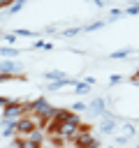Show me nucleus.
I'll return each mask as SVG.
<instances>
[{"instance_id":"13","label":"nucleus","mask_w":139,"mask_h":148,"mask_svg":"<svg viewBox=\"0 0 139 148\" xmlns=\"http://www.w3.org/2000/svg\"><path fill=\"white\" fill-rule=\"evenodd\" d=\"M74 148H86V146H74Z\"/></svg>"},{"instance_id":"1","label":"nucleus","mask_w":139,"mask_h":148,"mask_svg":"<svg viewBox=\"0 0 139 148\" xmlns=\"http://www.w3.org/2000/svg\"><path fill=\"white\" fill-rule=\"evenodd\" d=\"M23 116H28L25 113V104H21V102H9L5 109H2V120H21Z\"/></svg>"},{"instance_id":"10","label":"nucleus","mask_w":139,"mask_h":148,"mask_svg":"<svg viewBox=\"0 0 139 148\" xmlns=\"http://www.w3.org/2000/svg\"><path fill=\"white\" fill-rule=\"evenodd\" d=\"M127 14H132V16H134V14H139V2H137V5H132V7H127Z\"/></svg>"},{"instance_id":"4","label":"nucleus","mask_w":139,"mask_h":148,"mask_svg":"<svg viewBox=\"0 0 139 148\" xmlns=\"http://www.w3.org/2000/svg\"><path fill=\"white\" fill-rule=\"evenodd\" d=\"M114 127H116V120H114V118H109V116H104L102 132H104V134H111V132H114Z\"/></svg>"},{"instance_id":"9","label":"nucleus","mask_w":139,"mask_h":148,"mask_svg":"<svg viewBox=\"0 0 139 148\" xmlns=\"http://www.w3.org/2000/svg\"><path fill=\"white\" fill-rule=\"evenodd\" d=\"M21 7H23V0H16V2H14V5L9 7V9H12V12H19Z\"/></svg>"},{"instance_id":"3","label":"nucleus","mask_w":139,"mask_h":148,"mask_svg":"<svg viewBox=\"0 0 139 148\" xmlns=\"http://www.w3.org/2000/svg\"><path fill=\"white\" fill-rule=\"evenodd\" d=\"M90 113H97V116H104V99H95L90 104Z\"/></svg>"},{"instance_id":"2","label":"nucleus","mask_w":139,"mask_h":148,"mask_svg":"<svg viewBox=\"0 0 139 148\" xmlns=\"http://www.w3.org/2000/svg\"><path fill=\"white\" fill-rule=\"evenodd\" d=\"M0 72H5V74H9V72H21V65L19 62H12V60H5V62H0Z\"/></svg>"},{"instance_id":"5","label":"nucleus","mask_w":139,"mask_h":148,"mask_svg":"<svg viewBox=\"0 0 139 148\" xmlns=\"http://www.w3.org/2000/svg\"><path fill=\"white\" fill-rule=\"evenodd\" d=\"M0 56L12 58V56H19V51H16V49H12V46H2V49H0Z\"/></svg>"},{"instance_id":"7","label":"nucleus","mask_w":139,"mask_h":148,"mask_svg":"<svg viewBox=\"0 0 139 148\" xmlns=\"http://www.w3.org/2000/svg\"><path fill=\"white\" fill-rule=\"evenodd\" d=\"M127 53H130V51H127V49H123V51H116V53H111V58H125Z\"/></svg>"},{"instance_id":"8","label":"nucleus","mask_w":139,"mask_h":148,"mask_svg":"<svg viewBox=\"0 0 139 148\" xmlns=\"http://www.w3.org/2000/svg\"><path fill=\"white\" fill-rule=\"evenodd\" d=\"M83 109H86V104H83V102H76V104H72V111H76V113H79V111H83Z\"/></svg>"},{"instance_id":"11","label":"nucleus","mask_w":139,"mask_h":148,"mask_svg":"<svg viewBox=\"0 0 139 148\" xmlns=\"http://www.w3.org/2000/svg\"><path fill=\"white\" fill-rule=\"evenodd\" d=\"M9 102H12V99H7V97H0V109H5Z\"/></svg>"},{"instance_id":"12","label":"nucleus","mask_w":139,"mask_h":148,"mask_svg":"<svg viewBox=\"0 0 139 148\" xmlns=\"http://www.w3.org/2000/svg\"><path fill=\"white\" fill-rule=\"evenodd\" d=\"M109 83H111V86H114V83H120V76H111V79H109Z\"/></svg>"},{"instance_id":"6","label":"nucleus","mask_w":139,"mask_h":148,"mask_svg":"<svg viewBox=\"0 0 139 148\" xmlns=\"http://www.w3.org/2000/svg\"><path fill=\"white\" fill-rule=\"evenodd\" d=\"M74 88H76V92H79V95H86V92L90 90V83H88V81H83V83H76Z\"/></svg>"}]
</instances>
